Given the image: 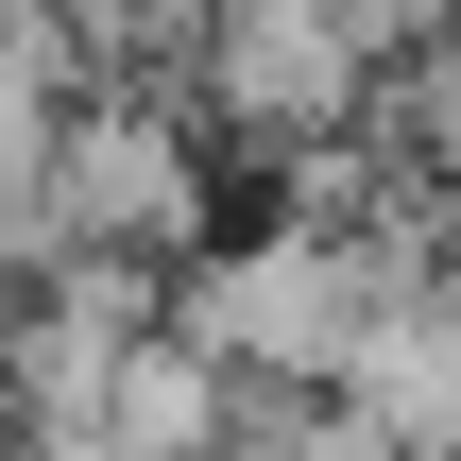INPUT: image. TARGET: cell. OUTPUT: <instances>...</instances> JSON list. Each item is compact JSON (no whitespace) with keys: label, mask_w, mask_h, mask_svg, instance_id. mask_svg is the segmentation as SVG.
Returning <instances> with one entry per match:
<instances>
[{"label":"cell","mask_w":461,"mask_h":461,"mask_svg":"<svg viewBox=\"0 0 461 461\" xmlns=\"http://www.w3.org/2000/svg\"><path fill=\"white\" fill-rule=\"evenodd\" d=\"M411 240H461L445 205H411V222H325V205H274V222H205L188 257H171V325L240 376V393H342V359H359V325H376V291H393V257Z\"/></svg>","instance_id":"cell-1"},{"label":"cell","mask_w":461,"mask_h":461,"mask_svg":"<svg viewBox=\"0 0 461 461\" xmlns=\"http://www.w3.org/2000/svg\"><path fill=\"white\" fill-rule=\"evenodd\" d=\"M205 240V154H188V120L171 103H137V68L68 120V154L17 188V257H188Z\"/></svg>","instance_id":"cell-2"},{"label":"cell","mask_w":461,"mask_h":461,"mask_svg":"<svg viewBox=\"0 0 461 461\" xmlns=\"http://www.w3.org/2000/svg\"><path fill=\"white\" fill-rule=\"evenodd\" d=\"M188 68H205V103H222L257 154H291V137H342V120H376V68H393V51H376L342 0H205Z\"/></svg>","instance_id":"cell-3"}]
</instances>
